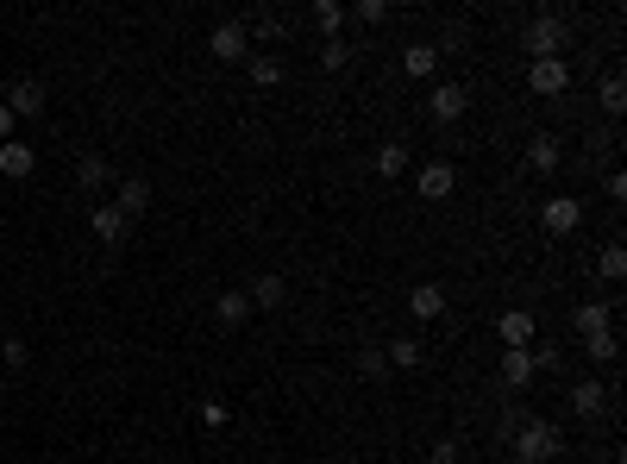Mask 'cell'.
Listing matches in <instances>:
<instances>
[{
	"mask_svg": "<svg viewBox=\"0 0 627 464\" xmlns=\"http://www.w3.org/2000/svg\"><path fill=\"white\" fill-rule=\"evenodd\" d=\"M596 270H602V276H609V283H621V276H627V251H621V245H602V258H596Z\"/></svg>",
	"mask_w": 627,
	"mask_h": 464,
	"instance_id": "83f0119b",
	"label": "cell"
},
{
	"mask_svg": "<svg viewBox=\"0 0 627 464\" xmlns=\"http://www.w3.org/2000/svg\"><path fill=\"white\" fill-rule=\"evenodd\" d=\"M113 207H120L126 220H138V214L151 207V182H145V176H126V182H120V195H113Z\"/></svg>",
	"mask_w": 627,
	"mask_h": 464,
	"instance_id": "e0dca14e",
	"label": "cell"
},
{
	"mask_svg": "<svg viewBox=\"0 0 627 464\" xmlns=\"http://www.w3.org/2000/svg\"><path fill=\"white\" fill-rule=\"evenodd\" d=\"M358 19H364V26H383V19H389V7H383V0H358V7H352Z\"/></svg>",
	"mask_w": 627,
	"mask_h": 464,
	"instance_id": "d6a6232c",
	"label": "cell"
},
{
	"mask_svg": "<svg viewBox=\"0 0 627 464\" xmlns=\"http://www.w3.org/2000/svg\"><path fill=\"white\" fill-rule=\"evenodd\" d=\"M88 226H95V239H101V245H120L132 220H126V214H120V207H113V201H101L95 214H88Z\"/></svg>",
	"mask_w": 627,
	"mask_h": 464,
	"instance_id": "4fadbf2b",
	"label": "cell"
},
{
	"mask_svg": "<svg viewBox=\"0 0 627 464\" xmlns=\"http://www.w3.org/2000/svg\"><path fill=\"white\" fill-rule=\"evenodd\" d=\"M207 57H220V63H245V57H251V32L239 26V19H220V26L207 32Z\"/></svg>",
	"mask_w": 627,
	"mask_h": 464,
	"instance_id": "277c9868",
	"label": "cell"
},
{
	"mask_svg": "<svg viewBox=\"0 0 627 464\" xmlns=\"http://www.w3.org/2000/svg\"><path fill=\"white\" fill-rule=\"evenodd\" d=\"M596 101H602V113H609V120H615V113L627 107V82H621V69H609V76H602V88H596Z\"/></svg>",
	"mask_w": 627,
	"mask_h": 464,
	"instance_id": "cb8c5ba5",
	"label": "cell"
},
{
	"mask_svg": "<svg viewBox=\"0 0 627 464\" xmlns=\"http://www.w3.org/2000/svg\"><path fill=\"white\" fill-rule=\"evenodd\" d=\"M245 69H251V82H258V88H276V82H283V57H270V51H251Z\"/></svg>",
	"mask_w": 627,
	"mask_h": 464,
	"instance_id": "603a6c76",
	"label": "cell"
},
{
	"mask_svg": "<svg viewBox=\"0 0 627 464\" xmlns=\"http://www.w3.org/2000/svg\"><path fill=\"white\" fill-rule=\"evenodd\" d=\"M609 320H615L609 301H584V308H577V333H584V339H590V333H615Z\"/></svg>",
	"mask_w": 627,
	"mask_h": 464,
	"instance_id": "7402d4cb",
	"label": "cell"
},
{
	"mask_svg": "<svg viewBox=\"0 0 627 464\" xmlns=\"http://www.w3.org/2000/svg\"><path fill=\"white\" fill-rule=\"evenodd\" d=\"M345 19H352V13H345L339 0H314V26L327 32V38H339V26H345Z\"/></svg>",
	"mask_w": 627,
	"mask_h": 464,
	"instance_id": "484cf974",
	"label": "cell"
},
{
	"mask_svg": "<svg viewBox=\"0 0 627 464\" xmlns=\"http://www.w3.org/2000/svg\"><path fill=\"white\" fill-rule=\"evenodd\" d=\"M565 402H571V414H577V421H602V414H609V402H615V389L602 383V377H577Z\"/></svg>",
	"mask_w": 627,
	"mask_h": 464,
	"instance_id": "7a4b0ae2",
	"label": "cell"
},
{
	"mask_svg": "<svg viewBox=\"0 0 627 464\" xmlns=\"http://www.w3.org/2000/svg\"><path fill=\"white\" fill-rule=\"evenodd\" d=\"M452 189H458V170L446 164V157H427V164L414 170V195L421 201H446Z\"/></svg>",
	"mask_w": 627,
	"mask_h": 464,
	"instance_id": "8992f818",
	"label": "cell"
},
{
	"mask_svg": "<svg viewBox=\"0 0 627 464\" xmlns=\"http://www.w3.org/2000/svg\"><path fill=\"white\" fill-rule=\"evenodd\" d=\"M527 88L540 101H559L565 88H571V63L565 57H540V63H527Z\"/></svg>",
	"mask_w": 627,
	"mask_h": 464,
	"instance_id": "3957f363",
	"label": "cell"
},
{
	"mask_svg": "<svg viewBox=\"0 0 627 464\" xmlns=\"http://www.w3.org/2000/svg\"><path fill=\"white\" fill-rule=\"evenodd\" d=\"M584 358H590V364H615V358H621V339H615V333H590V339H584Z\"/></svg>",
	"mask_w": 627,
	"mask_h": 464,
	"instance_id": "d4e9b609",
	"label": "cell"
},
{
	"mask_svg": "<svg viewBox=\"0 0 627 464\" xmlns=\"http://www.w3.org/2000/svg\"><path fill=\"white\" fill-rule=\"evenodd\" d=\"M245 295H251V314H258V308L270 314V308H283V301H289V283H283L276 270H264V276H258V283H251Z\"/></svg>",
	"mask_w": 627,
	"mask_h": 464,
	"instance_id": "7c38bea8",
	"label": "cell"
},
{
	"mask_svg": "<svg viewBox=\"0 0 627 464\" xmlns=\"http://www.w3.org/2000/svg\"><path fill=\"white\" fill-rule=\"evenodd\" d=\"M38 170V151L26 145V138H7V145H0V176H13V182H26Z\"/></svg>",
	"mask_w": 627,
	"mask_h": 464,
	"instance_id": "8fae6325",
	"label": "cell"
},
{
	"mask_svg": "<svg viewBox=\"0 0 627 464\" xmlns=\"http://www.w3.org/2000/svg\"><path fill=\"white\" fill-rule=\"evenodd\" d=\"M508 452H515V464H552L565 452V433H559V421H546V414H527L515 427V439H508Z\"/></svg>",
	"mask_w": 627,
	"mask_h": 464,
	"instance_id": "6da1fadb",
	"label": "cell"
},
{
	"mask_svg": "<svg viewBox=\"0 0 627 464\" xmlns=\"http://www.w3.org/2000/svg\"><path fill=\"white\" fill-rule=\"evenodd\" d=\"M76 182H82V189H88V195H101V189H107V182H113V170H107V157H101V151H82V157H76Z\"/></svg>",
	"mask_w": 627,
	"mask_h": 464,
	"instance_id": "ac0fdd59",
	"label": "cell"
},
{
	"mask_svg": "<svg viewBox=\"0 0 627 464\" xmlns=\"http://www.w3.org/2000/svg\"><path fill=\"white\" fill-rule=\"evenodd\" d=\"M214 320H220V327H245V320H251V295L245 289H226L214 301Z\"/></svg>",
	"mask_w": 627,
	"mask_h": 464,
	"instance_id": "ffe728a7",
	"label": "cell"
},
{
	"mask_svg": "<svg viewBox=\"0 0 627 464\" xmlns=\"http://www.w3.org/2000/svg\"><path fill=\"white\" fill-rule=\"evenodd\" d=\"M540 226L552 232V239H565V232L584 226V201H577V195H546L540 201Z\"/></svg>",
	"mask_w": 627,
	"mask_h": 464,
	"instance_id": "5b68a950",
	"label": "cell"
},
{
	"mask_svg": "<svg viewBox=\"0 0 627 464\" xmlns=\"http://www.w3.org/2000/svg\"><path fill=\"white\" fill-rule=\"evenodd\" d=\"M13 138V113H7V101H0V145Z\"/></svg>",
	"mask_w": 627,
	"mask_h": 464,
	"instance_id": "d590c367",
	"label": "cell"
},
{
	"mask_svg": "<svg viewBox=\"0 0 627 464\" xmlns=\"http://www.w3.org/2000/svg\"><path fill=\"white\" fill-rule=\"evenodd\" d=\"M345 63H352V44H345V38H327V44H320V69H345Z\"/></svg>",
	"mask_w": 627,
	"mask_h": 464,
	"instance_id": "f1b7e54d",
	"label": "cell"
},
{
	"mask_svg": "<svg viewBox=\"0 0 627 464\" xmlns=\"http://www.w3.org/2000/svg\"><path fill=\"white\" fill-rule=\"evenodd\" d=\"M496 333H502V352H521V345H533V333H540V327H533L527 308H508V314L496 320Z\"/></svg>",
	"mask_w": 627,
	"mask_h": 464,
	"instance_id": "30bf717a",
	"label": "cell"
},
{
	"mask_svg": "<svg viewBox=\"0 0 627 464\" xmlns=\"http://www.w3.org/2000/svg\"><path fill=\"white\" fill-rule=\"evenodd\" d=\"M464 107H471V95H464L458 82H439L433 95H427V113H433V126H458V120H464Z\"/></svg>",
	"mask_w": 627,
	"mask_h": 464,
	"instance_id": "ba28073f",
	"label": "cell"
},
{
	"mask_svg": "<svg viewBox=\"0 0 627 464\" xmlns=\"http://www.w3.org/2000/svg\"><path fill=\"white\" fill-rule=\"evenodd\" d=\"M383 358H389V370H421V364H427V345H421V339H389Z\"/></svg>",
	"mask_w": 627,
	"mask_h": 464,
	"instance_id": "d6986e66",
	"label": "cell"
},
{
	"mask_svg": "<svg viewBox=\"0 0 627 464\" xmlns=\"http://www.w3.org/2000/svg\"><path fill=\"white\" fill-rule=\"evenodd\" d=\"M427 458H433V464H464V452H458V439H439V446H433Z\"/></svg>",
	"mask_w": 627,
	"mask_h": 464,
	"instance_id": "e575fe53",
	"label": "cell"
},
{
	"mask_svg": "<svg viewBox=\"0 0 627 464\" xmlns=\"http://www.w3.org/2000/svg\"><path fill=\"white\" fill-rule=\"evenodd\" d=\"M402 69H408V76H439V44H408V51H402Z\"/></svg>",
	"mask_w": 627,
	"mask_h": 464,
	"instance_id": "44dd1931",
	"label": "cell"
},
{
	"mask_svg": "<svg viewBox=\"0 0 627 464\" xmlns=\"http://www.w3.org/2000/svg\"><path fill=\"white\" fill-rule=\"evenodd\" d=\"M251 32H258V38H264V44H276V38H283V32H289V26H283V13H270V7H264V13H258V19H251Z\"/></svg>",
	"mask_w": 627,
	"mask_h": 464,
	"instance_id": "f546056e",
	"label": "cell"
},
{
	"mask_svg": "<svg viewBox=\"0 0 627 464\" xmlns=\"http://www.w3.org/2000/svg\"><path fill=\"white\" fill-rule=\"evenodd\" d=\"M7 113H13V120H38V113H44V82H13Z\"/></svg>",
	"mask_w": 627,
	"mask_h": 464,
	"instance_id": "2e32d148",
	"label": "cell"
},
{
	"mask_svg": "<svg viewBox=\"0 0 627 464\" xmlns=\"http://www.w3.org/2000/svg\"><path fill=\"white\" fill-rule=\"evenodd\" d=\"M358 370H364V377H389V358H383V345H364V352H358Z\"/></svg>",
	"mask_w": 627,
	"mask_h": 464,
	"instance_id": "4dcf8cb0",
	"label": "cell"
},
{
	"mask_svg": "<svg viewBox=\"0 0 627 464\" xmlns=\"http://www.w3.org/2000/svg\"><path fill=\"white\" fill-rule=\"evenodd\" d=\"M201 421H207V427H226V421H232V408L214 396V402H201Z\"/></svg>",
	"mask_w": 627,
	"mask_h": 464,
	"instance_id": "836d02e7",
	"label": "cell"
},
{
	"mask_svg": "<svg viewBox=\"0 0 627 464\" xmlns=\"http://www.w3.org/2000/svg\"><path fill=\"white\" fill-rule=\"evenodd\" d=\"M408 314L414 320H439V314H446V289H439V283H414L408 289Z\"/></svg>",
	"mask_w": 627,
	"mask_h": 464,
	"instance_id": "5bb4252c",
	"label": "cell"
},
{
	"mask_svg": "<svg viewBox=\"0 0 627 464\" xmlns=\"http://www.w3.org/2000/svg\"><path fill=\"white\" fill-rule=\"evenodd\" d=\"M402 170H408V145H383V151H377V176L396 182Z\"/></svg>",
	"mask_w": 627,
	"mask_h": 464,
	"instance_id": "4316f807",
	"label": "cell"
},
{
	"mask_svg": "<svg viewBox=\"0 0 627 464\" xmlns=\"http://www.w3.org/2000/svg\"><path fill=\"white\" fill-rule=\"evenodd\" d=\"M533 377H540V364H533V345H521V352H502V383H508V389H527Z\"/></svg>",
	"mask_w": 627,
	"mask_h": 464,
	"instance_id": "9a60e30c",
	"label": "cell"
},
{
	"mask_svg": "<svg viewBox=\"0 0 627 464\" xmlns=\"http://www.w3.org/2000/svg\"><path fill=\"white\" fill-rule=\"evenodd\" d=\"M527 51H533V63H540V57H565V19L559 13H540L527 26Z\"/></svg>",
	"mask_w": 627,
	"mask_h": 464,
	"instance_id": "52a82bcc",
	"label": "cell"
},
{
	"mask_svg": "<svg viewBox=\"0 0 627 464\" xmlns=\"http://www.w3.org/2000/svg\"><path fill=\"white\" fill-rule=\"evenodd\" d=\"M26 339H0V364H7V370H26Z\"/></svg>",
	"mask_w": 627,
	"mask_h": 464,
	"instance_id": "1f68e13d",
	"label": "cell"
},
{
	"mask_svg": "<svg viewBox=\"0 0 627 464\" xmlns=\"http://www.w3.org/2000/svg\"><path fill=\"white\" fill-rule=\"evenodd\" d=\"M559 164H565V145H559L552 132H533V138H527V170H533V176H552Z\"/></svg>",
	"mask_w": 627,
	"mask_h": 464,
	"instance_id": "9c48e42d",
	"label": "cell"
}]
</instances>
